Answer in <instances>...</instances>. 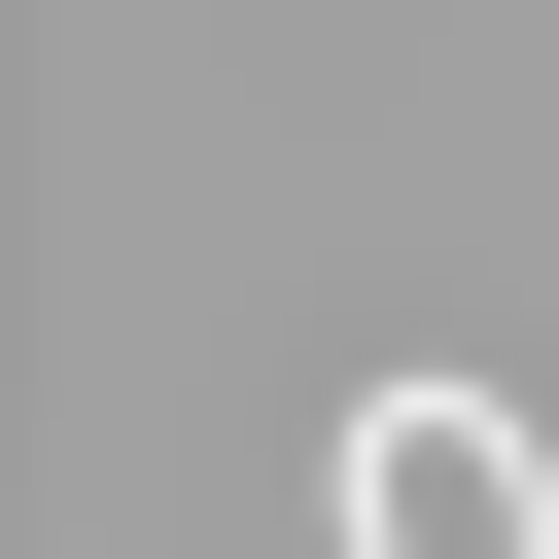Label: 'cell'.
Listing matches in <instances>:
<instances>
[{"label":"cell","instance_id":"1","mask_svg":"<svg viewBox=\"0 0 559 559\" xmlns=\"http://www.w3.org/2000/svg\"><path fill=\"white\" fill-rule=\"evenodd\" d=\"M349 559H559V454L489 384H349Z\"/></svg>","mask_w":559,"mask_h":559}]
</instances>
